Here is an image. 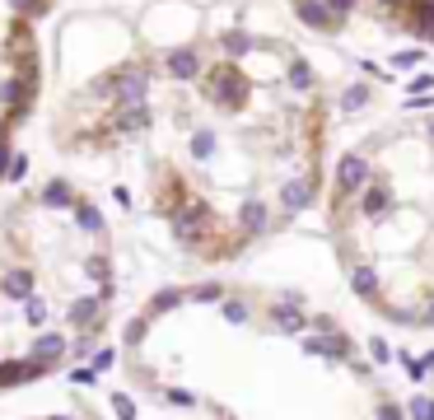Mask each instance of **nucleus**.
<instances>
[{"label":"nucleus","mask_w":434,"mask_h":420,"mask_svg":"<svg viewBox=\"0 0 434 420\" xmlns=\"http://www.w3.org/2000/svg\"><path fill=\"white\" fill-rule=\"evenodd\" d=\"M33 289H38V276L28 271V266H10L5 276H0V299H33Z\"/></svg>","instance_id":"7"},{"label":"nucleus","mask_w":434,"mask_h":420,"mask_svg":"<svg viewBox=\"0 0 434 420\" xmlns=\"http://www.w3.org/2000/svg\"><path fill=\"white\" fill-rule=\"evenodd\" d=\"M108 299L99 294H79L70 299V309H66V327L70 332H89V336H103V327H108Z\"/></svg>","instance_id":"2"},{"label":"nucleus","mask_w":434,"mask_h":420,"mask_svg":"<svg viewBox=\"0 0 434 420\" xmlns=\"http://www.w3.org/2000/svg\"><path fill=\"white\" fill-rule=\"evenodd\" d=\"M70 383H75V387H94V383H99V369H94V365H70Z\"/></svg>","instance_id":"13"},{"label":"nucleus","mask_w":434,"mask_h":420,"mask_svg":"<svg viewBox=\"0 0 434 420\" xmlns=\"http://www.w3.org/2000/svg\"><path fill=\"white\" fill-rule=\"evenodd\" d=\"M201 70H206V56H201V47H168L164 75L173 79V84H191V79H201Z\"/></svg>","instance_id":"5"},{"label":"nucleus","mask_w":434,"mask_h":420,"mask_svg":"<svg viewBox=\"0 0 434 420\" xmlns=\"http://www.w3.org/2000/svg\"><path fill=\"white\" fill-rule=\"evenodd\" d=\"M75 229L79 233H89V238H99V233H108V224H103V210L94 206V201H75Z\"/></svg>","instance_id":"8"},{"label":"nucleus","mask_w":434,"mask_h":420,"mask_svg":"<svg viewBox=\"0 0 434 420\" xmlns=\"http://www.w3.org/2000/svg\"><path fill=\"white\" fill-rule=\"evenodd\" d=\"M5 168H10V145L0 140V177H5Z\"/></svg>","instance_id":"15"},{"label":"nucleus","mask_w":434,"mask_h":420,"mask_svg":"<svg viewBox=\"0 0 434 420\" xmlns=\"http://www.w3.org/2000/svg\"><path fill=\"white\" fill-rule=\"evenodd\" d=\"M38 378H47V374L28 360V355H5V360H0V392H14V387L38 383Z\"/></svg>","instance_id":"6"},{"label":"nucleus","mask_w":434,"mask_h":420,"mask_svg":"<svg viewBox=\"0 0 434 420\" xmlns=\"http://www.w3.org/2000/svg\"><path fill=\"white\" fill-rule=\"evenodd\" d=\"M206 318V378L155 374L126 355L150 402L201 420H411L392 378L336 309L299 289H257L229 280L187 285Z\"/></svg>","instance_id":"1"},{"label":"nucleus","mask_w":434,"mask_h":420,"mask_svg":"<svg viewBox=\"0 0 434 420\" xmlns=\"http://www.w3.org/2000/svg\"><path fill=\"white\" fill-rule=\"evenodd\" d=\"M108 407H112V416H117V420H140L135 397H131V392H122V387H112V392H108Z\"/></svg>","instance_id":"11"},{"label":"nucleus","mask_w":434,"mask_h":420,"mask_svg":"<svg viewBox=\"0 0 434 420\" xmlns=\"http://www.w3.org/2000/svg\"><path fill=\"white\" fill-rule=\"evenodd\" d=\"M23 322L33 327V332H47V322H52V309H47V299H23Z\"/></svg>","instance_id":"10"},{"label":"nucleus","mask_w":434,"mask_h":420,"mask_svg":"<svg viewBox=\"0 0 434 420\" xmlns=\"http://www.w3.org/2000/svg\"><path fill=\"white\" fill-rule=\"evenodd\" d=\"M47 420H84V416H47Z\"/></svg>","instance_id":"16"},{"label":"nucleus","mask_w":434,"mask_h":420,"mask_svg":"<svg viewBox=\"0 0 434 420\" xmlns=\"http://www.w3.org/2000/svg\"><path fill=\"white\" fill-rule=\"evenodd\" d=\"M220 150H224L220 126H211V122H191L187 126V164L191 168H215Z\"/></svg>","instance_id":"3"},{"label":"nucleus","mask_w":434,"mask_h":420,"mask_svg":"<svg viewBox=\"0 0 434 420\" xmlns=\"http://www.w3.org/2000/svg\"><path fill=\"white\" fill-rule=\"evenodd\" d=\"M23 173H28V155H10V168H5V177H10V182H19Z\"/></svg>","instance_id":"14"},{"label":"nucleus","mask_w":434,"mask_h":420,"mask_svg":"<svg viewBox=\"0 0 434 420\" xmlns=\"http://www.w3.org/2000/svg\"><path fill=\"white\" fill-rule=\"evenodd\" d=\"M89 365L99 369V374H103V369H117V365H122V350H117V346H99Z\"/></svg>","instance_id":"12"},{"label":"nucleus","mask_w":434,"mask_h":420,"mask_svg":"<svg viewBox=\"0 0 434 420\" xmlns=\"http://www.w3.org/2000/svg\"><path fill=\"white\" fill-rule=\"evenodd\" d=\"M75 192H70V182H61V177H52L43 187V206H52V210H75Z\"/></svg>","instance_id":"9"},{"label":"nucleus","mask_w":434,"mask_h":420,"mask_svg":"<svg viewBox=\"0 0 434 420\" xmlns=\"http://www.w3.org/2000/svg\"><path fill=\"white\" fill-rule=\"evenodd\" d=\"M23 355H28L43 374H52L56 365H66V360H70V332H38L33 346H28Z\"/></svg>","instance_id":"4"}]
</instances>
